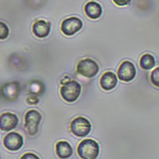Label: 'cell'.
Here are the masks:
<instances>
[{
	"instance_id": "cell-1",
	"label": "cell",
	"mask_w": 159,
	"mask_h": 159,
	"mask_svg": "<svg viewBox=\"0 0 159 159\" xmlns=\"http://www.w3.org/2000/svg\"><path fill=\"white\" fill-rule=\"evenodd\" d=\"M77 154L80 158L96 159L99 154V144L93 139H84L78 146Z\"/></svg>"
},
{
	"instance_id": "cell-2",
	"label": "cell",
	"mask_w": 159,
	"mask_h": 159,
	"mask_svg": "<svg viewBox=\"0 0 159 159\" xmlns=\"http://www.w3.org/2000/svg\"><path fill=\"white\" fill-rule=\"evenodd\" d=\"M81 93V86L75 80H69L61 88V96L65 101L73 103Z\"/></svg>"
},
{
	"instance_id": "cell-3",
	"label": "cell",
	"mask_w": 159,
	"mask_h": 159,
	"mask_svg": "<svg viewBox=\"0 0 159 159\" xmlns=\"http://www.w3.org/2000/svg\"><path fill=\"white\" fill-rule=\"evenodd\" d=\"M42 119V115L36 110H30L25 113V128L30 135H36L38 132V127Z\"/></svg>"
},
{
	"instance_id": "cell-4",
	"label": "cell",
	"mask_w": 159,
	"mask_h": 159,
	"mask_svg": "<svg viewBox=\"0 0 159 159\" xmlns=\"http://www.w3.org/2000/svg\"><path fill=\"white\" fill-rule=\"evenodd\" d=\"M99 67L98 64L92 59H84L80 61L76 66V72L81 76L87 78L96 76L99 72Z\"/></svg>"
},
{
	"instance_id": "cell-5",
	"label": "cell",
	"mask_w": 159,
	"mask_h": 159,
	"mask_svg": "<svg viewBox=\"0 0 159 159\" xmlns=\"http://www.w3.org/2000/svg\"><path fill=\"white\" fill-rule=\"evenodd\" d=\"M70 130L76 137H86L91 132L92 124L86 118L77 117L71 123Z\"/></svg>"
},
{
	"instance_id": "cell-6",
	"label": "cell",
	"mask_w": 159,
	"mask_h": 159,
	"mask_svg": "<svg viewBox=\"0 0 159 159\" xmlns=\"http://www.w3.org/2000/svg\"><path fill=\"white\" fill-rule=\"evenodd\" d=\"M83 27V22L79 18L76 17H71L64 20L61 23L62 33L66 36H72L76 33L80 31Z\"/></svg>"
},
{
	"instance_id": "cell-7",
	"label": "cell",
	"mask_w": 159,
	"mask_h": 159,
	"mask_svg": "<svg viewBox=\"0 0 159 159\" xmlns=\"http://www.w3.org/2000/svg\"><path fill=\"white\" fill-rule=\"evenodd\" d=\"M118 77L122 81L130 82L134 79L136 76V69L134 64L129 61H125L118 69Z\"/></svg>"
},
{
	"instance_id": "cell-8",
	"label": "cell",
	"mask_w": 159,
	"mask_h": 159,
	"mask_svg": "<svg viewBox=\"0 0 159 159\" xmlns=\"http://www.w3.org/2000/svg\"><path fill=\"white\" fill-rule=\"evenodd\" d=\"M24 140L21 134L17 132H11L3 139L4 147L11 151H17L23 146Z\"/></svg>"
},
{
	"instance_id": "cell-9",
	"label": "cell",
	"mask_w": 159,
	"mask_h": 159,
	"mask_svg": "<svg viewBox=\"0 0 159 159\" xmlns=\"http://www.w3.org/2000/svg\"><path fill=\"white\" fill-rule=\"evenodd\" d=\"M18 118L16 115L11 112H5L0 116V130L10 131L18 126Z\"/></svg>"
},
{
	"instance_id": "cell-10",
	"label": "cell",
	"mask_w": 159,
	"mask_h": 159,
	"mask_svg": "<svg viewBox=\"0 0 159 159\" xmlns=\"http://www.w3.org/2000/svg\"><path fill=\"white\" fill-rule=\"evenodd\" d=\"M32 30L34 34L38 38H46L50 33L51 23L44 20H38L33 25Z\"/></svg>"
},
{
	"instance_id": "cell-11",
	"label": "cell",
	"mask_w": 159,
	"mask_h": 159,
	"mask_svg": "<svg viewBox=\"0 0 159 159\" xmlns=\"http://www.w3.org/2000/svg\"><path fill=\"white\" fill-rule=\"evenodd\" d=\"M118 79L116 75L112 72H107L103 73L100 79V86L105 91H110L116 87Z\"/></svg>"
},
{
	"instance_id": "cell-12",
	"label": "cell",
	"mask_w": 159,
	"mask_h": 159,
	"mask_svg": "<svg viewBox=\"0 0 159 159\" xmlns=\"http://www.w3.org/2000/svg\"><path fill=\"white\" fill-rule=\"evenodd\" d=\"M2 94L9 100H15L20 95V84L18 82H11L2 87Z\"/></svg>"
},
{
	"instance_id": "cell-13",
	"label": "cell",
	"mask_w": 159,
	"mask_h": 159,
	"mask_svg": "<svg viewBox=\"0 0 159 159\" xmlns=\"http://www.w3.org/2000/svg\"><path fill=\"white\" fill-rule=\"evenodd\" d=\"M84 12L92 19H97L103 14V9L101 5L97 2L91 1L85 4Z\"/></svg>"
},
{
	"instance_id": "cell-14",
	"label": "cell",
	"mask_w": 159,
	"mask_h": 159,
	"mask_svg": "<svg viewBox=\"0 0 159 159\" xmlns=\"http://www.w3.org/2000/svg\"><path fill=\"white\" fill-rule=\"evenodd\" d=\"M56 152L60 158H69L72 155L73 150L68 142H58L56 145Z\"/></svg>"
},
{
	"instance_id": "cell-15",
	"label": "cell",
	"mask_w": 159,
	"mask_h": 159,
	"mask_svg": "<svg viewBox=\"0 0 159 159\" xmlns=\"http://www.w3.org/2000/svg\"><path fill=\"white\" fill-rule=\"evenodd\" d=\"M155 64V59H154V57H153V55L149 54V53L143 55L142 57L140 58V62H139L140 67H141L142 69H145V70L151 69L152 68L154 67Z\"/></svg>"
},
{
	"instance_id": "cell-16",
	"label": "cell",
	"mask_w": 159,
	"mask_h": 159,
	"mask_svg": "<svg viewBox=\"0 0 159 159\" xmlns=\"http://www.w3.org/2000/svg\"><path fill=\"white\" fill-rule=\"evenodd\" d=\"M9 28L7 24L2 22H0V40H4L9 36Z\"/></svg>"
},
{
	"instance_id": "cell-17",
	"label": "cell",
	"mask_w": 159,
	"mask_h": 159,
	"mask_svg": "<svg viewBox=\"0 0 159 159\" xmlns=\"http://www.w3.org/2000/svg\"><path fill=\"white\" fill-rule=\"evenodd\" d=\"M150 80H151V83L156 86H159V68H156L153 72H151L150 75Z\"/></svg>"
},
{
	"instance_id": "cell-18",
	"label": "cell",
	"mask_w": 159,
	"mask_h": 159,
	"mask_svg": "<svg viewBox=\"0 0 159 159\" xmlns=\"http://www.w3.org/2000/svg\"><path fill=\"white\" fill-rule=\"evenodd\" d=\"M115 4H116L119 7H124L127 6L130 3L131 0H112Z\"/></svg>"
},
{
	"instance_id": "cell-19",
	"label": "cell",
	"mask_w": 159,
	"mask_h": 159,
	"mask_svg": "<svg viewBox=\"0 0 159 159\" xmlns=\"http://www.w3.org/2000/svg\"><path fill=\"white\" fill-rule=\"evenodd\" d=\"M27 158L38 159V158H39V157H38L37 155H35V154H31V153H27V154H24V155L22 156V157H21V159H27Z\"/></svg>"
}]
</instances>
